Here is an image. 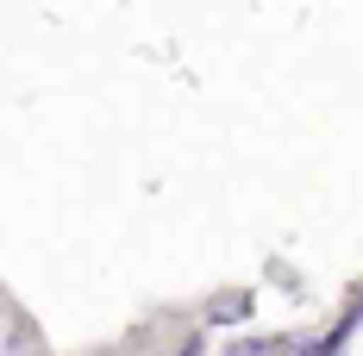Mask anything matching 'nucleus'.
I'll return each instance as SVG.
<instances>
[{"mask_svg":"<svg viewBox=\"0 0 363 356\" xmlns=\"http://www.w3.org/2000/svg\"><path fill=\"white\" fill-rule=\"evenodd\" d=\"M263 350H269V344H238L232 356H263Z\"/></svg>","mask_w":363,"mask_h":356,"instance_id":"obj_1","label":"nucleus"}]
</instances>
